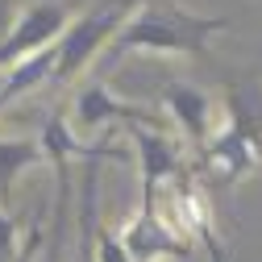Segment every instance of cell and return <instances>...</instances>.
I'll return each instance as SVG.
<instances>
[{"instance_id":"6da1fadb","label":"cell","mask_w":262,"mask_h":262,"mask_svg":"<svg viewBox=\"0 0 262 262\" xmlns=\"http://www.w3.org/2000/svg\"><path fill=\"white\" fill-rule=\"evenodd\" d=\"M221 29H229V17H200L175 0H146L113 38V54H200Z\"/></svg>"},{"instance_id":"7a4b0ae2","label":"cell","mask_w":262,"mask_h":262,"mask_svg":"<svg viewBox=\"0 0 262 262\" xmlns=\"http://www.w3.org/2000/svg\"><path fill=\"white\" fill-rule=\"evenodd\" d=\"M142 5L146 0H100V5L88 9L79 21H71L67 29H62V38L54 42V75H50V83L54 88L71 83L104 46H113V38L121 34V25Z\"/></svg>"},{"instance_id":"3957f363","label":"cell","mask_w":262,"mask_h":262,"mask_svg":"<svg viewBox=\"0 0 262 262\" xmlns=\"http://www.w3.org/2000/svg\"><path fill=\"white\" fill-rule=\"evenodd\" d=\"M162 216H167V225L175 229V233L183 242H191L195 250H204L208 262H229L221 237H216V216H212V200L204 183L191 175V167H183L171 183H167V204L158 208Z\"/></svg>"},{"instance_id":"277c9868","label":"cell","mask_w":262,"mask_h":262,"mask_svg":"<svg viewBox=\"0 0 262 262\" xmlns=\"http://www.w3.org/2000/svg\"><path fill=\"white\" fill-rule=\"evenodd\" d=\"M154 200H158V195H142L134 221L117 233L121 246H125V254H129V262H167V258L171 262H191L195 246L183 242L175 229L167 225V216L158 212Z\"/></svg>"},{"instance_id":"5b68a950","label":"cell","mask_w":262,"mask_h":262,"mask_svg":"<svg viewBox=\"0 0 262 262\" xmlns=\"http://www.w3.org/2000/svg\"><path fill=\"white\" fill-rule=\"evenodd\" d=\"M67 25H71V5H34L29 13H21L0 34V71H9L21 58L54 46Z\"/></svg>"},{"instance_id":"8992f818","label":"cell","mask_w":262,"mask_h":262,"mask_svg":"<svg viewBox=\"0 0 262 262\" xmlns=\"http://www.w3.org/2000/svg\"><path fill=\"white\" fill-rule=\"evenodd\" d=\"M104 125H158V113L146 108V104H129L104 83V79H88L75 100H71V129L79 134H96Z\"/></svg>"},{"instance_id":"52a82bcc","label":"cell","mask_w":262,"mask_h":262,"mask_svg":"<svg viewBox=\"0 0 262 262\" xmlns=\"http://www.w3.org/2000/svg\"><path fill=\"white\" fill-rule=\"evenodd\" d=\"M129 142H134L138 175H142V195H158L187 167L183 142L171 138V134H162L158 125H129Z\"/></svg>"},{"instance_id":"ba28073f","label":"cell","mask_w":262,"mask_h":262,"mask_svg":"<svg viewBox=\"0 0 262 262\" xmlns=\"http://www.w3.org/2000/svg\"><path fill=\"white\" fill-rule=\"evenodd\" d=\"M162 104H167V113L175 117L183 142L191 146V154H200L204 142L212 138V96L204 88L195 83H167V92H162Z\"/></svg>"},{"instance_id":"9c48e42d","label":"cell","mask_w":262,"mask_h":262,"mask_svg":"<svg viewBox=\"0 0 262 262\" xmlns=\"http://www.w3.org/2000/svg\"><path fill=\"white\" fill-rule=\"evenodd\" d=\"M225 125L254 146L258 167H262V88L258 83H229L225 88Z\"/></svg>"},{"instance_id":"30bf717a","label":"cell","mask_w":262,"mask_h":262,"mask_svg":"<svg viewBox=\"0 0 262 262\" xmlns=\"http://www.w3.org/2000/svg\"><path fill=\"white\" fill-rule=\"evenodd\" d=\"M46 154L38 146V138H0V208L13 212V187L17 179L29 171V167H38Z\"/></svg>"},{"instance_id":"8fae6325","label":"cell","mask_w":262,"mask_h":262,"mask_svg":"<svg viewBox=\"0 0 262 262\" xmlns=\"http://www.w3.org/2000/svg\"><path fill=\"white\" fill-rule=\"evenodd\" d=\"M50 75H54V46L29 54V58H21L17 67H9V71H0V88H5L9 104H13L17 96L34 92V88H42V83H50Z\"/></svg>"},{"instance_id":"7c38bea8","label":"cell","mask_w":262,"mask_h":262,"mask_svg":"<svg viewBox=\"0 0 262 262\" xmlns=\"http://www.w3.org/2000/svg\"><path fill=\"white\" fill-rule=\"evenodd\" d=\"M96 162H88V175H83V246H79V262H96L92 237H96Z\"/></svg>"},{"instance_id":"4fadbf2b","label":"cell","mask_w":262,"mask_h":262,"mask_svg":"<svg viewBox=\"0 0 262 262\" xmlns=\"http://www.w3.org/2000/svg\"><path fill=\"white\" fill-rule=\"evenodd\" d=\"M92 250H96V262H129V254H125L121 237L113 233L108 225H100V221H96V237H92Z\"/></svg>"},{"instance_id":"5bb4252c","label":"cell","mask_w":262,"mask_h":262,"mask_svg":"<svg viewBox=\"0 0 262 262\" xmlns=\"http://www.w3.org/2000/svg\"><path fill=\"white\" fill-rule=\"evenodd\" d=\"M17 216L0 208V262H17Z\"/></svg>"},{"instance_id":"9a60e30c","label":"cell","mask_w":262,"mask_h":262,"mask_svg":"<svg viewBox=\"0 0 262 262\" xmlns=\"http://www.w3.org/2000/svg\"><path fill=\"white\" fill-rule=\"evenodd\" d=\"M38 246H42V225H34V229H29V242L21 246V254H17V262H34V254H38Z\"/></svg>"},{"instance_id":"2e32d148","label":"cell","mask_w":262,"mask_h":262,"mask_svg":"<svg viewBox=\"0 0 262 262\" xmlns=\"http://www.w3.org/2000/svg\"><path fill=\"white\" fill-rule=\"evenodd\" d=\"M9 5H13V0H0V34L9 29Z\"/></svg>"},{"instance_id":"e0dca14e","label":"cell","mask_w":262,"mask_h":262,"mask_svg":"<svg viewBox=\"0 0 262 262\" xmlns=\"http://www.w3.org/2000/svg\"><path fill=\"white\" fill-rule=\"evenodd\" d=\"M9 108V96H5V88H0V113H5Z\"/></svg>"}]
</instances>
